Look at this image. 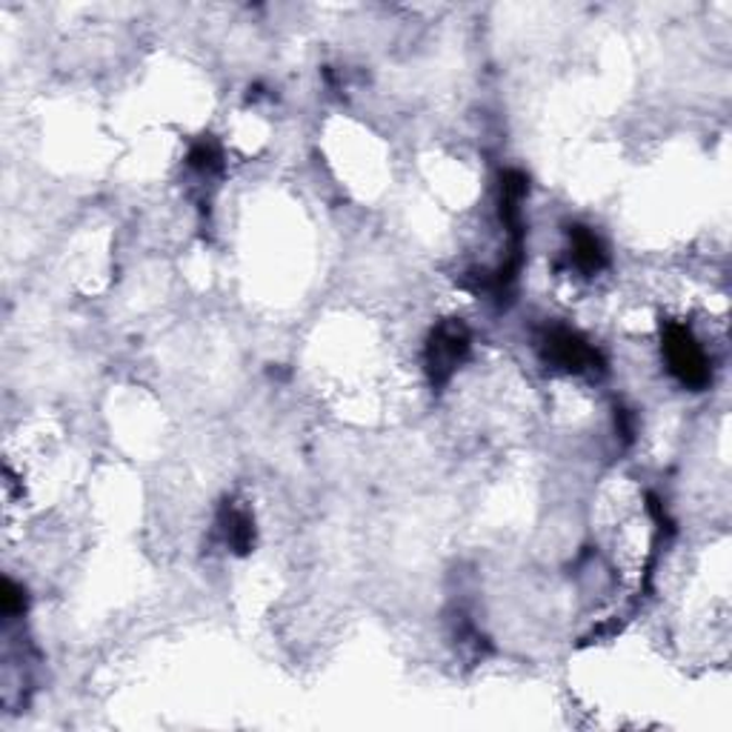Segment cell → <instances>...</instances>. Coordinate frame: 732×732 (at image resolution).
<instances>
[{"label":"cell","mask_w":732,"mask_h":732,"mask_svg":"<svg viewBox=\"0 0 732 732\" xmlns=\"http://www.w3.org/2000/svg\"><path fill=\"white\" fill-rule=\"evenodd\" d=\"M667 361L669 370L690 386H704L709 381V363L704 349L684 326H669L667 330Z\"/></svg>","instance_id":"cell-1"},{"label":"cell","mask_w":732,"mask_h":732,"mask_svg":"<svg viewBox=\"0 0 732 732\" xmlns=\"http://www.w3.org/2000/svg\"><path fill=\"white\" fill-rule=\"evenodd\" d=\"M466 349H470V332H466L464 323H444L441 330L433 335V344H429V370H433V378H447L449 372L458 367V361L464 358Z\"/></svg>","instance_id":"cell-2"},{"label":"cell","mask_w":732,"mask_h":732,"mask_svg":"<svg viewBox=\"0 0 732 732\" xmlns=\"http://www.w3.org/2000/svg\"><path fill=\"white\" fill-rule=\"evenodd\" d=\"M547 352L558 367L573 372H583L590 370L592 363L599 361V355L592 352L587 344H583L575 332L567 330H555L550 332V338H547Z\"/></svg>","instance_id":"cell-3"},{"label":"cell","mask_w":732,"mask_h":732,"mask_svg":"<svg viewBox=\"0 0 732 732\" xmlns=\"http://www.w3.org/2000/svg\"><path fill=\"white\" fill-rule=\"evenodd\" d=\"M573 260L575 267L583 269V272H599L604 267L606 253L601 241L587 229H575L573 232Z\"/></svg>","instance_id":"cell-4"},{"label":"cell","mask_w":732,"mask_h":732,"mask_svg":"<svg viewBox=\"0 0 732 732\" xmlns=\"http://www.w3.org/2000/svg\"><path fill=\"white\" fill-rule=\"evenodd\" d=\"M21 606H24L21 590L12 581H7V587H3V609H7V615H15Z\"/></svg>","instance_id":"cell-5"}]
</instances>
